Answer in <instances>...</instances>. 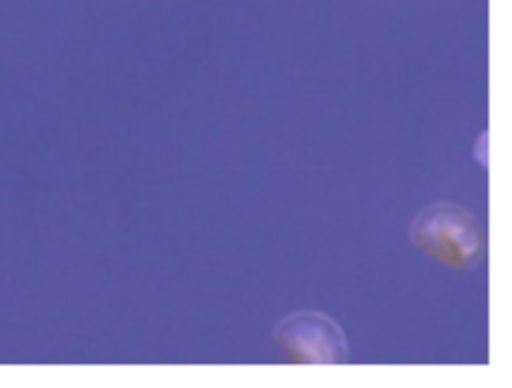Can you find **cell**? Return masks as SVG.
<instances>
[{
  "label": "cell",
  "mask_w": 512,
  "mask_h": 388,
  "mask_svg": "<svg viewBox=\"0 0 512 388\" xmlns=\"http://www.w3.org/2000/svg\"><path fill=\"white\" fill-rule=\"evenodd\" d=\"M410 242L426 256L460 272L476 266L486 250L482 224L454 202L426 206L410 226Z\"/></svg>",
  "instance_id": "cell-1"
},
{
  "label": "cell",
  "mask_w": 512,
  "mask_h": 388,
  "mask_svg": "<svg viewBox=\"0 0 512 388\" xmlns=\"http://www.w3.org/2000/svg\"><path fill=\"white\" fill-rule=\"evenodd\" d=\"M274 342L290 364L332 366L348 358V342L342 328L326 314L294 312L274 328Z\"/></svg>",
  "instance_id": "cell-2"
}]
</instances>
